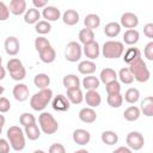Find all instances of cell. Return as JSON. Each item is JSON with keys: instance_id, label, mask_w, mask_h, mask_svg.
I'll return each mask as SVG.
<instances>
[{"instance_id": "obj_1", "label": "cell", "mask_w": 153, "mask_h": 153, "mask_svg": "<svg viewBox=\"0 0 153 153\" xmlns=\"http://www.w3.org/2000/svg\"><path fill=\"white\" fill-rule=\"evenodd\" d=\"M7 139L10 146L16 152H20L25 148V134L24 130L18 126H12L7 129Z\"/></svg>"}, {"instance_id": "obj_2", "label": "cell", "mask_w": 153, "mask_h": 153, "mask_svg": "<svg viewBox=\"0 0 153 153\" xmlns=\"http://www.w3.org/2000/svg\"><path fill=\"white\" fill-rule=\"evenodd\" d=\"M51 99H53V91L49 87L43 88L36 92L30 98V106L35 111H42L47 108V105L51 102Z\"/></svg>"}, {"instance_id": "obj_3", "label": "cell", "mask_w": 153, "mask_h": 153, "mask_svg": "<svg viewBox=\"0 0 153 153\" xmlns=\"http://www.w3.org/2000/svg\"><path fill=\"white\" fill-rule=\"evenodd\" d=\"M128 69L130 71L134 80H136L139 82H146L151 78V72H149L146 62L142 60V57H140L136 61H134L133 63H130Z\"/></svg>"}, {"instance_id": "obj_4", "label": "cell", "mask_w": 153, "mask_h": 153, "mask_svg": "<svg viewBox=\"0 0 153 153\" xmlns=\"http://www.w3.org/2000/svg\"><path fill=\"white\" fill-rule=\"evenodd\" d=\"M124 53V45L120 41H106L103 44L102 54L105 59H118Z\"/></svg>"}, {"instance_id": "obj_5", "label": "cell", "mask_w": 153, "mask_h": 153, "mask_svg": "<svg viewBox=\"0 0 153 153\" xmlns=\"http://www.w3.org/2000/svg\"><path fill=\"white\" fill-rule=\"evenodd\" d=\"M38 123H39V129L47 135L55 134L59 129L57 121L49 112H42L38 117Z\"/></svg>"}, {"instance_id": "obj_6", "label": "cell", "mask_w": 153, "mask_h": 153, "mask_svg": "<svg viewBox=\"0 0 153 153\" xmlns=\"http://www.w3.org/2000/svg\"><path fill=\"white\" fill-rule=\"evenodd\" d=\"M81 55H82V48H81L80 43H78L75 41L67 43V45L65 48V57L67 61L76 62L81 59Z\"/></svg>"}, {"instance_id": "obj_7", "label": "cell", "mask_w": 153, "mask_h": 153, "mask_svg": "<svg viewBox=\"0 0 153 153\" xmlns=\"http://www.w3.org/2000/svg\"><path fill=\"white\" fill-rule=\"evenodd\" d=\"M127 147L131 151H140L145 145V139L139 131H130L126 137Z\"/></svg>"}, {"instance_id": "obj_8", "label": "cell", "mask_w": 153, "mask_h": 153, "mask_svg": "<svg viewBox=\"0 0 153 153\" xmlns=\"http://www.w3.org/2000/svg\"><path fill=\"white\" fill-rule=\"evenodd\" d=\"M120 25L124 26L128 30L135 29L139 25V18L135 13L133 12H126L121 16V20H120Z\"/></svg>"}, {"instance_id": "obj_9", "label": "cell", "mask_w": 153, "mask_h": 153, "mask_svg": "<svg viewBox=\"0 0 153 153\" xmlns=\"http://www.w3.org/2000/svg\"><path fill=\"white\" fill-rule=\"evenodd\" d=\"M51 106L55 111H61V112H65V111H68L69 110V106H71V103L69 100L67 99L66 96L63 94H57L55 96L53 99H51Z\"/></svg>"}, {"instance_id": "obj_10", "label": "cell", "mask_w": 153, "mask_h": 153, "mask_svg": "<svg viewBox=\"0 0 153 153\" xmlns=\"http://www.w3.org/2000/svg\"><path fill=\"white\" fill-rule=\"evenodd\" d=\"M4 47H5V51H6L7 55H10V56H16V55L19 53V49H20L19 41H18V38L14 37V36H8V37L5 39Z\"/></svg>"}, {"instance_id": "obj_11", "label": "cell", "mask_w": 153, "mask_h": 153, "mask_svg": "<svg viewBox=\"0 0 153 153\" xmlns=\"http://www.w3.org/2000/svg\"><path fill=\"white\" fill-rule=\"evenodd\" d=\"M12 94L16 100L18 102H25L27 98H29V94H30V91H29V87L25 85V84H17L14 85L13 90H12Z\"/></svg>"}, {"instance_id": "obj_12", "label": "cell", "mask_w": 153, "mask_h": 153, "mask_svg": "<svg viewBox=\"0 0 153 153\" xmlns=\"http://www.w3.org/2000/svg\"><path fill=\"white\" fill-rule=\"evenodd\" d=\"M72 137H73V141H74L76 145L85 146V145H87V143L90 142V140H91V134H90V131L79 128V129H75V130L73 131Z\"/></svg>"}, {"instance_id": "obj_13", "label": "cell", "mask_w": 153, "mask_h": 153, "mask_svg": "<svg viewBox=\"0 0 153 153\" xmlns=\"http://www.w3.org/2000/svg\"><path fill=\"white\" fill-rule=\"evenodd\" d=\"M82 51H84L85 56L88 57V59L92 61V60L98 59V56H99V54H100V48H99L98 42L93 41V42H91V43L84 45Z\"/></svg>"}, {"instance_id": "obj_14", "label": "cell", "mask_w": 153, "mask_h": 153, "mask_svg": "<svg viewBox=\"0 0 153 153\" xmlns=\"http://www.w3.org/2000/svg\"><path fill=\"white\" fill-rule=\"evenodd\" d=\"M84 99L86 100V104L88 105V108H97L102 103V97L99 94V92H97V90H92V91H86V94L84 96Z\"/></svg>"}, {"instance_id": "obj_15", "label": "cell", "mask_w": 153, "mask_h": 153, "mask_svg": "<svg viewBox=\"0 0 153 153\" xmlns=\"http://www.w3.org/2000/svg\"><path fill=\"white\" fill-rule=\"evenodd\" d=\"M10 13L14 16H20L26 12V1L25 0H11L8 5Z\"/></svg>"}, {"instance_id": "obj_16", "label": "cell", "mask_w": 153, "mask_h": 153, "mask_svg": "<svg viewBox=\"0 0 153 153\" xmlns=\"http://www.w3.org/2000/svg\"><path fill=\"white\" fill-rule=\"evenodd\" d=\"M42 16L43 18L47 20V22H55L57 19H60V16H61V12L57 7L55 6H45L42 11Z\"/></svg>"}, {"instance_id": "obj_17", "label": "cell", "mask_w": 153, "mask_h": 153, "mask_svg": "<svg viewBox=\"0 0 153 153\" xmlns=\"http://www.w3.org/2000/svg\"><path fill=\"white\" fill-rule=\"evenodd\" d=\"M79 120L84 123H93L96 120H97V114L96 111L92 109V108H82L80 111H79Z\"/></svg>"}, {"instance_id": "obj_18", "label": "cell", "mask_w": 153, "mask_h": 153, "mask_svg": "<svg viewBox=\"0 0 153 153\" xmlns=\"http://www.w3.org/2000/svg\"><path fill=\"white\" fill-rule=\"evenodd\" d=\"M97 69V66L93 61L91 60H85V61H81L79 65H78V71L80 74H84V75H92Z\"/></svg>"}, {"instance_id": "obj_19", "label": "cell", "mask_w": 153, "mask_h": 153, "mask_svg": "<svg viewBox=\"0 0 153 153\" xmlns=\"http://www.w3.org/2000/svg\"><path fill=\"white\" fill-rule=\"evenodd\" d=\"M139 109H140V112H142L145 116L152 117L153 116V97L152 96L145 97L143 100H141Z\"/></svg>"}, {"instance_id": "obj_20", "label": "cell", "mask_w": 153, "mask_h": 153, "mask_svg": "<svg viewBox=\"0 0 153 153\" xmlns=\"http://www.w3.org/2000/svg\"><path fill=\"white\" fill-rule=\"evenodd\" d=\"M39 54V59L42 62L44 63H51L55 61L56 59V53H55V49L51 47V45H48L47 48H44L42 51L38 53Z\"/></svg>"}, {"instance_id": "obj_21", "label": "cell", "mask_w": 153, "mask_h": 153, "mask_svg": "<svg viewBox=\"0 0 153 153\" xmlns=\"http://www.w3.org/2000/svg\"><path fill=\"white\" fill-rule=\"evenodd\" d=\"M62 22L68 26H73L79 22V13L75 10H67L62 14Z\"/></svg>"}, {"instance_id": "obj_22", "label": "cell", "mask_w": 153, "mask_h": 153, "mask_svg": "<svg viewBox=\"0 0 153 153\" xmlns=\"http://www.w3.org/2000/svg\"><path fill=\"white\" fill-rule=\"evenodd\" d=\"M141 57V51L139 48H128L126 51H124V55H123V61L127 63V65H130L133 63L134 61H136L137 59Z\"/></svg>"}, {"instance_id": "obj_23", "label": "cell", "mask_w": 153, "mask_h": 153, "mask_svg": "<svg viewBox=\"0 0 153 153\" xmlns=\"http://www.w3.org/2000/svg\"><path fill=\"white\" fill-rule=\"evenodd\" d=\"M66 97H67V99L69 100V103H72V104H80V103L84 100V94H82L80 87L67 90Z\"/></svg>"}, {"instance_id": "obj_24", "label": "cell", "mask_w": 153, "mask_h": 153, "mask_svg": "<svg viewBox=\"0 0 153 153\" xmlns=\"http://www.w3.org/2000/svg\"><path fill=\"white\" fill-rule=\"evenodd\" d=\"M117 80V73L115 72V69L112 68H104L102 69L100 72V75H99V81H102L103 84H109L111 81H115Z\"/></svg>"}, {"instance_id": "obj_25", "label": "cell", "mask_w": 153, "mask_h": 153, "mask_svg": "<svg viewBox=\"0 0 153 153\" xmlns=\"http://www.w3.org/2000/svg\"><path fill=\"white\" fill-rule=\"evenodd\" d=\"M62 84L66 87V90L78 88V87H80V79L75 74H67V75L63 76Z\"/></svg>"}, {"instance_id": "obj_26", "label": "cell", "mask_w": 153, "mask_h": 153, "mask_svg": "<svg viewBox=\"0 0 153 153\" xmlns=\"http://www.w3.org/2000/svg\"><path fill=\"white\" fill-rule=\"evenodd\" d=\"M33 84L37 88L43 90V88H48V86L50 85V78L48 74L45 73H39L36 74L33 78Z\"/></svg>"}, {"instance_id": "obj_27", "label": "cell", "mask_w": 153, "mask_h": 153, "mask_svg": "<svg viewBox=\"0 0 153 153\" xmlns=\"http://www.w3.org/2000/svg\"><path fill=\"white\" fill-rule=\"evenodd\" d=\"M120 32H121V25L116 22H110L104 26V33L110 38L117 37Z\"/></svg>"}, {"instance_id": "obj_28", "label": "cell", "mask_w": 153, "mask_h": 153, "mask_svg": "<svg viewBox=\"0 0 153 153\" xmlns=\"http://www.w3.org/2000/svg\"><path fill=\"white\" fill-rule=\"evenodd\" d=\"M39 18H41V13L35 7L26 10V12L24 14V22L26 24H36L39 22Z\"/></svg>"}, {"instance_id": "obj_29", "label": "cell", "mask_w": 153, "mask_h": 153, "mask_svg": "<svg viewBox=\"0 0 153 153\" xmlns=\"http://www.w3.org/2000/svg\"><path fill=\"white\" fill-rule=\"evenodd\" d=\"M99 79L97 76H93V75H86L84 79H82V86L86 91H92V90H97L99 87Z\"/></svg>"}, {"instance_id": "obj_30", "label": "cell", "mask_w": 153, "mask_h": 153, "mask_svg": "<svg viewBox=\"0 0 153 153\" xmlns=\"http://www.w3.org/2000/svg\"><path fill=\"white\" fill-rule=\"evenodd\" d=\"M140 115H141L140 109H139L137 106H135V105H131V106L127 108V109L124 110V112H123V117H124V120L128 121V122H134V121L139 120Z\"/></svg>"}, {"instance_id": "obj_31", "label": "cell", "mask_w": 153, "mask_h": 153, "mask_svg": "<svg viewBox=\"0 0 153 153\" xmlns=\"http://www.w3.org/2000/svg\"><path fill=\"white\" fill-rule=\"evenodd\" d=\"M84 24H85V27L90 29V30H93V29H97L99 25H100V18L98 14L96 13H90L85 17L84 19Z\"/></svg>"}, {"instance_id": "obj_32", "label": "cell", "mask_w": 153, "mask_h": 153, "mask_svg": "<svg viewBox=\"0 0 153 153\" xmlns=\"http://www.w3.org/2000/svg\"><path fill=\"white\" fill-rule=\"evenodd\" d=\"M139 38H140V33L137 30L135 29H131V30H127L123 35V41L126 44L128 45H134L139 42Z\"/></svg>"}, {"instance_id": "obj_33", "label": "cell", "mask_w": 153, "mask_h": 153, "mask_svg": "<svg viewBox=\"0 0 153 153\" xmlns=\"http://www.w3.org/2000/svg\"><path fill=\"white\" fill-rule=\"evenodd\" d=\"M93 41H94V32H93V30H90V29L85 27V29H81L79 31V42L80 43L86 45V44H88V43H91Z\"/></svg>"}, {"instance_id": "obj_34", "label": "cell", "mask_w": 153, "mask_h": 153, "mask_svg": "<svg viewBox=\"0 0 153 153\" xmlns=\"http://www.w3.org/2000/svg\"><path fill=\"white\" fill-rule=\"evenodd\" d=\"M100 139H102L103 143H105V145H108V146H112V145L117 143V141H118V135H117L115 131H112V130H105V131L102 133Z\"/></svg>"}, {"instance_id": "obj_35", "label": "cell", "mask_w": 153, "mask_h": 153, "mask_svg": "<svg viewBox=\"0 0 153 153\" xmlns=\"http://www.w3.org/2000/svg\"><path fill=\"white\" fill-rule=\"evenodd\" d=\"M24 134L29 140L35 141L41 136V129L38 128L37 124H32V126H29V127L24 128Z\"/></svg>"}, {"instance_id": "obj_36", "label": "cell", "mask_w": 153, "mask_h": 153, "mask_svg": "<svg viewBox=\"0 0 153 153\" xmlns=\"http://www.w3.org/2000/svg\"><path fill=\"white\" fill-rule=\"evenodd\" d=\"M140 98V91L135 87H130L124 93V100L129 104H135Z\"/></svg>"}, {"instance_id": "obj_37", "label": "cell", "mask_w": 153, "mask_h": 153, "mask_svg": "<svg viewBox=\"0 0 153 153\" xmlns=\"http://www.w3.org/2000/svg\"><path fill=\"white\" fill-rule=\"evenodd\" d=\"M117 78L120 79V81L122 84H126V85H129L134 81V78L130 73V71L128 69V67H124V68H121L118 74H117Z\"/></svg>"}, {"instance_id": "obj_38", "label": "cell", "mask_w": 153, "mask_h": 153, "mask_svg": "<svg viewBox=\"0 0 153 153\" xmlns=\"http://www.w3.org/2000/svg\"><path fill=\"white\" fill-rule=\"evenodd\" d=\"M19 123L25 128L32 124H36V117L31 112H23L19 116Z\"/></svg>"}, {"instance_id": "obj_39", "label": "cell", "mask_w": 153, "mask_h": 153, "mask_svg": "<svg viewBox=\"0 0 153 153\" xmlns=\"http://www.w3.org/2000/svg\"><path fill=\"white\" fill-rule=\"evenodd\" d=\"M35 30L39 35H45V33H49L51 31V25L47 20H39L38 23L35 24Z\"/></svg>"}, {"instance_id": "obj_40", "label": "cell", "mask_w": 153, "mask_h": 153, "mask_svg": "<svg viewBox=\"0 0 153 153\" xmlns=\"http://www.w3.org/2000/svg\"><path fill=\"white\" fill-rule=\"evenodd\" d=\"M106 102H108V104L111 108H120L123 104V97H122L121 93H117V94H108Z\"/></svg>"}, {"instance_id": "obj_41", "label": "cell", "mask_w": 153, "mask_h": 153, "mask_svg": "<svg viewBox=\"0 0 153 153\" xmlns=\"http://www.w3.org/2000/svg\"><path fill=\"white\" fill-rule=\"evenodd\" d=\"M6 67H7V71H8L10 73H12V72H16V71L20 69V68L24 67V66H23V63H22V61H20L19 59L13 57V59H10V60L7 61Z\"/></svg>"}, {"instance_id": "obj_42", "label": "cell", "mask_w": 153, "mask_h": 153, "mask_svg": "<svg viewBox=\"0 0 153 153\" xmlns=\"http://www.w3.org/2000/svg\"><path fill=\"white\" fill-rule=\"evenodd\" d=\"M105 90H106V93L108 94H117V93H121V84L115 80V81H111L109 84L105 85Z\"/></svg>"}, {"instance_id": "obj_43", "label": "cell", "mask_w": 153, "mask_h": 153, "mask_svg": "<svg viewBox=\"0 0 153 153\" xmlns=\"http://www.w3.org/2000/svg\"><path fill=\"white\" fill-rule=\"evenodd\" d=\"M48 45H50V43H49V41L45 38V37H43V36H38L36 39H35V48H36V50L39 53V51H42L44 48H47Z\"/></svg>"}, {"instance_id": "obj_44", "label": "cell", "mask_w": 153, "mask_h": 153, "mask_svg": "<svg viewBox=\"0 0 153 153\" xmlns=\"http://www.w3.org/2000/svg\"><path fill=\"white\" fill-rule=\"evenodd\" d=\"M10 76H11L13 80H16V81H20V80H23V79L26 76V69H25V67H22L20 69L10 73Z\"/></svg>"}, {"instance_id": "obj_45", "label": "cell", "mask_w": 153, "mask_h": 153, "mask_svg": "<svg viewBox=\"0 0 153 153\" xmlns=\"http://www.w3.org/2000/svg\"><path fill=\"white\" fill-rule=\"evenodd\" d=\"M10 17V10H8V6L4 2V1H0V20L4 22V20H7Z\"/></svg>"}, {"instance_id": "obj_46", "label": "cell", "mask_w": 153, "mask_h": 153, "mask_svg": "<svg viewBox=\"0 0 153 153\" xmlns=\"http://www.w3.org/2000/svg\"><path fill=\"white\" fill-rule=\"evenodd\" d=\"M11 109V103L6 97H0V114L8 112Z\"/></svg>"}, {"instance_id": "obj_47", "label": "cell", "mask_w": 153, "mask_h": 153, "mask_svg": "<svg viewBox=\"0 0 153 153\" xmlns=\"http://www.w3.org/2000/svg\"><path fill=\"white\" fill-rule=\"evenodd\" d=\"M143 54H145V57L148 61H153V42H149V43L146 44Z\"/></svg>"}, {"instance_id": "obj_48", "label": "cell", "mask_w": 153, "mask_h": 153, "mask_svg": "<svg viewBox=\"0 0 153 153\" xmlns=\"http://www.w3.org/2000/svg\"><path fill=\"white\" fill-rule=\"evenodd\" d=\"M48 153H66V148L62 143H53L49 147Z\"/></svg>"}, {"instance_id": "obj_49", "label": "cell", "mask_w": 153, "mask_h": 153, "mask_svg": "<svg viewBox=\"0 0 153 153\" xmlns=\"http://www.w3.org/2000/svg\"><path fill=\"white\" fill-rule=\"evenodd\" d=\"M10 142L6 139L0 137V153H10Z\"/></svg>"}, {"instance_id": "obj_50", "label": "cell", "mask_w": 153, "mask_h": 153, "mask_svg": "<svg viewBox=\"0 0 153 153\" xmlns=\"http://www.w3.org/2000/svg\"><path fill=\"white\" fill-rule=\"evenodd\" d=\"M143 33H145L146 37L153 38V24L152 23H148L143 26Z\"/></svg>"}, {"instance_id": "obj_51", "label": "cell", "mask_w": 153, "mask_h": 153, "mask_svg": "<svg viewBox=\"0 0 153 153\" xmlns=\"http://www.w3.org/2000/svg\"><path fill=\"white\" fill-rule=\"evenodd\" d=\"M32 4L35 6V8H44L45 6H48V1L47 0H32Z\"/></svg>"}, {"instance_id": "obj_52", "label": "cell", "mask_w": 153, "mask_h": 153, "mask_svg": "<svg viewBox=\"0 0 153 153\" xmlns=\"http://www.w3.org/2000/svg\"><path fill=\"white\" fill-rule=\"evenodd\" d=\"M112 153H133V151H131L130 148L126 147V146H121V147L116 148V149H115Z\"/></svg>"}, {"instance_id": "obj_53", "label": "cell", "mask_w": 153, "mask_h": 153, "mask_svg": "<svg viewBox=\"0 0 153 153\" xmlns=\"http://www.w3.org/2000/svg\"><path fill=\"white\" fill-rule=\"evenodd\" d=\"M5 76H6V69L2 66H0V80H2Z\"/></svg>"}, {"instance_id": "obj_54", "label": "cell", "mask_w": 153, "mask_h": 153, "mask_svg": "<svg viewBox=\"0 0 153 153\" xmlns=\"http://www.w3.org/2000/svg\"><path fill=\"white\" fill-rule=\"evenodd\" d=\"M5 122H6V120H5V116L0 114V127H2V128H4V126H5Z\"/></svg>"}, {"instance_id": "obj_55", "label": "cell", "mask_w": 153, "mask_h": 153, "mask_svg": "<svg viewBox=\"0 0 153 153\" xmlns=\"http://www.w3.org/2000/svg\"><path fill=\"white\" fill-rule=\"evenodd\" d=\"M74 153H90L87 149H84V148H81V149H78V151H75Z\"/></svg>"}, {"instance_id": "obj_56", "label": "cell", "mask_w": 153, "mask_h": 153, "mask_svg": "<svg viewBox=\"0 0 153 153\" xmlns=\"http://www.w3.org/2000/svg\"><path fill=\"white\" fill-rule=\"evenodd\" d=\"M4 91H5V88H4V86H1V85H0V96H2V93H4Z\"/></svg>"}, {"instance_id": "obj_57", "label": "cell", "mask_w": 153, "mask_h": 153, "mask_svg": "<svg viewBox=\"0 0 153 153\" xmlns=\"http://www.w3.org/2000/svg\"><path fill=\"white\" fill-rule=\"evenodd\" d=\"M33 153H45V152L42 149H36V151H33Z\"/></svg>"}, {"instance_id": "obj_58", "label": "cell", "mask_w": 153, "mask_h": 153, "mask_svg": "<svg viewBox=\"0 0 153 153\" xmlns=\"http://www.w3.org/2000/svg\"><path fill=\"white\" fill-rule=\"evenodd\" d=\"M1 62H2V57H1V55H0V66H1Z\"/></svg>"}, {"instance_id": "obj_59", "label": "cell", "mask_w": 153, "mask_h": 153, "mask_svg": "<svg viewBox=\"0 0 153 153\" xmlns=\"http://www.w3.org/2000/svg\"><path fill=\"white\" fill-rule=\"evenodd\" d=\"M1 131H2V127H0V134H1Z\"/></svg>"}]
</instances>
